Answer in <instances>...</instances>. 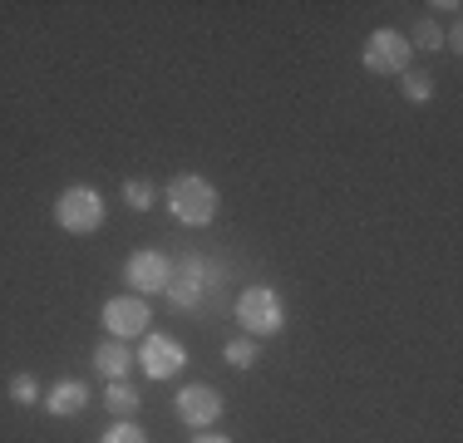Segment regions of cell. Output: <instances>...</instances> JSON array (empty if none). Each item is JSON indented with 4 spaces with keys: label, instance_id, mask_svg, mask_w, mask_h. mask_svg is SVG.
Listing matches in <instances>:
<instances>
[{
    "label": "cell",
    "instance_id": "cell-5",
    "mask_svg": "<svg viewBox=\"0 0 463 443\" xmlns=\"http://www.w3.org/2000/svg\"><path fill=\"white\" fill-rule=\"evenodd\" d=\"M414 60L410 40L400 35V30H374L365 40V50H360V64H365L370 74H384V80H394V74H404Z\"/></svg>",
    "mask_w": 463,
    "mask_h": 443
},
{
    "label": "cell",
    "instance_id": "cell-6",
    "mask_svg": "<svg viewBox=\"0 0 463 443\" xmlns=\"http://www.w3.org/2000/svg\"><path fill=\"white\" fill-rule=\"evenodd\" d=\"M148 325H153V310L143 296H114V301H104V330L114 340L148 335Z\"/></svg>",
    "mask_w": 463,
    "mask_h": 443
},
{
    "label": "cell",
    "instance_id": "cell-2",
    "mask_svg": "<svg viewBox=\"0 0 463 443\" xmlns=\"http://www.w3.org/2000/svg\"><path fill=\"white\" fill-rule=\"evenodd\" d=\"M163 197H168V212L178 217L183 227H207V222L217 217V187L197 173H178Z\"/></svg>",
    "mask_w": 463,
    "mask_h": 443
},
{
    "label": "cell",
    "instance_id": "cell-17",
    "mask_svg": "<svg viewBox=\"0 0 463 443\" xmlns=\"http://www.w3.org/2000/svg\"><path fill=\"white\" fill-rule=\"evenodd\" d=\"M10 399H15V404H40V380H35V374H25V370H20V374H10Z\"/></svg>",
    "mask_w": 463,
    "mask_h": 443
},
{
    "label": "cell",
    "instance_id": "cell-10",
    "mask_svg": "<svg viewBox=\"0 0 463 443\" xmlns=\"http://www.w3.org/2000/svg\"><path fill=\"white\" fill-rule=\"evenodd\" d=\"M84 404H90L84 380H54L50 394H45V414L50 419H74V414H84Z\"/></svg>",
    "mask_w": 463,
    "mask_h": 443
},
{
    "label": "cell",
    "instance_id": "cell-13",
    "mask_svg": "<svg viewBox=\"0 0 463 443\" xmlns=\"http://www.w3.org/2000/svg\"><path fill=\"white\" fill-rule=\"evenodd\" d=\"M404 40H410V50H419V54L444 50V30L434 25V15H429V20H419V25H414V35H404Z\"/></svg>",
    "mask_w": 463,
    "mask_h": 443
},
{
    "label": "cell",
    "instance_id": "cell-8",
    "mask_svg": "<svg viewBox=\"0 0 463 443\" xmlns=\"http://www.w3.org/2000/svg\"><path fill=\"white\" fill-rule=\"evenodd\" d=\"M138 364H143V374H148V380L158 384V380H173V374L183 370V364H187V350H183L173 335H143Z\"/></svg>",
    "mask_w": 463,
    "mask_h": 443
},
{
    "label": "cell",
    "instance_id": "cell-3",
    "mask_svg": "<svg viewBox=\"0 0 463 443\" xmlns=\"http://www.w3.org/2000/svg\"><path fill=\"white\" fill-rule=\"evenodd\" d=\"M237 320H241V330H247L251 340L281 335L286 330V306H281V296L271 291V286H247V291L237 296Z\"/></svg>",
    "mask_w": 463,
    "mask_h": 443
},
{
    "label": "cell",
    "instance_id": "cell-15",
    "mask_svg": "<svg viewBox=\"0 0 463 443\" xmlns=\"http://www.w3.org/2000/svg\"><path fill=\"white\" fill-rule=\"evenodd\" d=\"M400 84H404V99H410V104H429V99H434V80H429L424 70H404Z\"/></svg>",
    "mask_w": 463,
    "mask_h": 443
},
{
    "label": "cell",
    "instance_id": "cell-18",
    "mask_svg": "<svg viewBox=\"0 0 463 443\" xmlns=\"http://www.w3.org/2000/svg\"><path fill=\"white\" fill-rule=\"evenodd\" d=\"M99 443H148V434L134 424V419H114V424L104 429V438Z\"/></svg>",
    "mask_w": 463,
    "mask_h": 443
},
{
    "label": "cell",
    "instance_id": "cell-19",
    "mask_svg": "<svg viewBox=\"0 0 463 443\" xmlns=\"http://www.w3.org/2000/svg\"><path fill=\"white\" fill-rule=\"evenodd\" d=\"M193 443H232V438H222V434H207V429H197Z\"/></svg>",
    "mask_w": 463,
    "mask_h": 443
},
{
    "label": "cell",
    "instance_id": "cell-12",
    "mask_svg": "<svg viewBox=\"0 0 463 443\" xmlns=\"http://www.w3.org/2000/svg\"><path fill=\"white\" fill-rule=\"evenodd\" d=\"M104 409L114 419H134L138 409H143V399H138V390L128 380H109V390H104Z\"/></svg>",
    "mask_w": 463,
    "mask_h": 443
},
{
    "label": "cell",
    "instance_id": "cell-16",
    "mask_svg": "<svg viewBox=\"0 0 463 443\" xmlns=\"http://www.w3.org/2000/svg\"><path fill=\"white\" fill-rule=\"evenodd\" d=\"M227 364H237V370H251V364H257V340H251V335H237V340H227Z\"/></svg>",
    "mask_w": 463,
    "mask_h": 443
},
{
    "label": "cell",
    "instance_id": "cell-1",
    "mask_svg": "<svg viewBox=\"0 0 463 443\" xmlns=\"http://www.w3.org/2000/svg\"><path fill=\"white\" fill-rule=\"evenodd\" d=\"M217 286H227V271L222 266H213V261H203V257H193V251H187V257H178L173 261V276H168V306L173 310H207L213 306V291Z\"/></svg>",
    "mask_w": 463,
    "mask_h": 443
},
{
    "label": "cell",
    "instance_id": "cell-9",
    "mask_svg": "<svg viewBox=\"0 0 463 443\" xmlns=\"http://www.w3.org/2000/svg\"><path fill=\"white\" fill-rule=\"evenodd\" d=\"M178 419L187 429H213L222 419V394L213 384H183L178 390Z\"/></svg>",
    "mask_w": 463,
    "mask_h": 443
},
{
    "label": "cell",
    "instance_id": "cell-7",
    "mask_svg": "<svg viewBox=\"0 0 463 443\" xmlns=\"http://www.w3.org/2000/svg\"><path fill=\"white\" fill-rule=\"evenodd\" d=\"M168 276H173V261L163 251H134L124 261V281L134 286V296H143V301L168 291Z\"/></svg>",
    "mask_w": 463,
    "mask_h": 443
},
{
    "label": "cell",
    "instance_id": "cell-14",
    "mask_svg": "<svg viewBox=\"0 0 463 443\" xmlns=\"http://www.w3.org/2000/svg\"><path fill=\"white\" fill-rule=\"evenodd\" d=\"M124 203L134 207V212H148V207L158 203V187H153L148 177H128V183H124Z\"/></svg>",
    "mask_w": 463,
    "mask_h": 443
},
{
    "label": "cell",
    "instance_id": "cell-11",
    "mask_svg": "<svg viewBox=\"0 0 463 443\" xmlns=\"http://www.w3.org/2000/svg\"><path fill=\"white\" fill-rule=\"evenodd\" d=\"M94 370L104 374V380H128V370H134V354H128L124 340H99L94 345Z\"/></svg>",
    "mask_w": 463,
    "mask_h": 443
},
{
    "label": "cell",
    "instance_id": "cell-4",
    "mask_svg": "<svg viewBox=\"0 0 463 443\" xmlns=\"http://www.w3.org/2000/svg\"><path fill=\"white\" fill-rule=\"evenodd\" d=\"M54 222H60L70 237H94L99 227H104V197L94 193V187L74 183L60 193V203H54Z\"/></svg>",
    "mask_w": 463,
    "mask_h": 443
}]
</instances>
